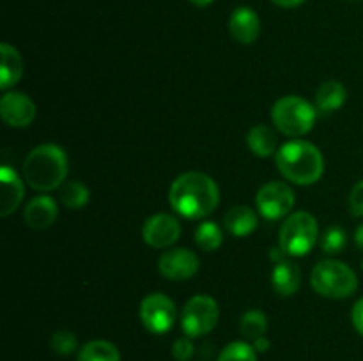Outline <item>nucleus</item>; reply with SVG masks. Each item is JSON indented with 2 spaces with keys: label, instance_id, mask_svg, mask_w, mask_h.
Listing matches in <instances>:
<instances>
[{
  "label": "nucleus",
  "instance_id": "nucleus-20",
  "mask_svg": "<svg viewBox=\"0 0 363 361\" xmlns=\"http://www.w3.org/2000/svg\"><path fill=\"white\" fill-rule=\"evenodd\" d=\"M247 144L252 154L257 158H269L279 151L275 131L266 124H255L254 127H250L247 134Z\"/></svg>",
  "mask_w": 363,
  "mask_h": 361
},
{
  "label": "nucleus",
  "instance_id": "nucleus-28",
  "mask_svg": "<svg viewBox=\"0 0 363 361\" xmlns=\"http://www.w3.org/2000/svg\"><path fill=\"white\" fill-rule=\"evenodd\" d=\"M195 353V345L191 342L190 336H181L174 342L172 345V356L176 357L177 361H188Z\"/></svg>",
  "mask_w": 363,
  "mask_h": 361
},
{
  "label": "nucleus",
  "instance_id": "nucleus-26",
  "mask_svg": "<svg viewBox=\"0 0 363 361\" xmlns=\"http://www.w3.org/2000/svg\"><path fill=\"white\" fill-rule=\"evenodd\" d=\"M347 234L340 227H330L321 237V250L328 255H337L346 248Z\"/></svg>",
  "mask_w": 363,
  "mask_h": 361
},
{
  "label": "nucleus",
  "instance_id": "nucleus-2",
  "mask_svg": "<svg viewBox=\"0 0 363 361\" xmlns=\"http://www.w3.org/2000/svg\"><path fill=\"white\" fill-rule=\"evenodd\" d=\"M69 172L66 151L55 144H43L32 149L23 161L25 183L35 191L48 193L62 186Z\"/></svg>",
  "mask_w": 363,
  "mask_h": 361
},
{
  "label": "nucleus",
  "instance_id": "nucleus-3",
  "mask_svg": "<svg viewBox=\"0 0 363 361\" xmlns=\"http://www.w3.org/2000/svg\"><path fill=\"white\" fill-rule=\"evenodd\" d=\"M275 163L284 179L298 186L315 184L325 173V158L314 144L307 140H291L279 147Z\"/></svg>",
  "mask_w": 363,
  "mask_h": 361
},
{
  "label": "nucleus",
  "instance_id": "nucleus-19",
  "mask_svg": "<svg viewBox=\"0 0 363 361\" xmlns=\"http://www.w3.org/2000/svg\"><path fill=\"white\" fill-rule=\"evenodd\" d=\"M347 99V91L340 81L328 80L315 92V108L319 113H333L342 108Z\"/></svg>",
  "mask_w": 363,
  "mask_h": 361
},
{
  "label": "nucleus",
  "instance_id": "nucleus-27",
  "mask_svg": "<svg viewBox=\"0 0 363 361\" xmlns=\"http://www.w3.org/2000/svg\"><path fill=\"white\" fill-rule=\"evenodd\" d=\"M50 347L59 356H69V354H73L78 349V338L71 331H57L52 335Z\"/></svg>",
  "mask_w": 363,
  "mask_h": 361
},
{
  "label": "nucleus",
  "instance_id": "nucleus-18",
  "mask_svg": "<svg viewBox=\"0 0 363 361\" xmlns=\"http://www.w3.org/2000/svg\"><path fill=\"white\" fill-rule=\"evenodd\" d=\"M0 57H2V66H0V88L2 91H9L23 76V59H21L20 52L14 46L7 45V42L0 45Z\"/></svg>",
  "mask_w": 363,
  "mask_h": 361
},
{
  "label": "nucleus",
  "instance_id": "nucleus-22",
  "mask_svg": "<svg viewBox=\"0 0 363 361\" xmlns=\"http://www.w3.org/2000/svg\"><path fill=\"white\" fill-rule=\"evenodd\" d=\"M240 331L247 340L261 338L268 331V317L261 310H248L240 319Z\"/></svg>",
  "mask_w": 363,
  "mask_h": 361
},
{
  "label": "nucleus",
  "instance_id": "nucleus-15",
  "mask_svg": "<svg viewBox=\"0 0 363 361\" xmlns=\"http://www.w3.org/2000/svg\"><path fill=\"white\" fill-rule=\"evenodd\" d=\"M59 216L57 202L50 195H38L23 209V219L30 229L45 230L55 223Z\"/></svg>",
  "mask_w": 363,
  "mask_h": 361
},
{
  "label": "nucleus",
  "instance_id": "nucleus-30",
  "mask_svg": "<svg viewBox=\"0 0 363 361\" xmlns=\"http://www.w3.org/2000/svg\"><path fill=\"white\" fill-rule=\"evenodd\" d=\"M351 321H353L354 329L363 336V297L354 303L353 310H351Z\"/></svg>",
  "mask_w": 363,
  "mask_h": 361
},
{
  "label": "nucleus",
  "instance_id": "nucleus-11",
  "mask_svg": "<svg viewBox=\"0 0 363 361\" xmlns=\"http://www.w3.org/2000/svg\"><path fill=\"white\" fill-rule=\"evenodd\" d=\"M181 236V223L176 216L167 214V212H160V214L151 216L145 219L144 227H142V239L145 244L156 250H167L177 243Z\"/></svg>",
  "mask_w": 363,
  "mask_h": 361
},
{
  "label": "nucleus",
  "instance_id": "nucleus-8",
  "mask_svg": "<svg viewBox=\"0 0 363 361\" xmlns=\"http://www.w3.org/2000/svg\"><path fill=\"white\" fill-rule=\"evenodd\" d=\"M138 317L149 333L165 335L174 328V322H176V303L163 292L147 294L138 308Z\"/></svg>",
  "mask_w": 363,
  "mask_h": 361
},
{
  "label": "nucleus",
  "instance_id": "nucleus-34",
  "mask_svg": "<svg viewBox=\"0 0 363 361\" xmlns=\"http://www.w3.org/2000/svg\"><path fill=\"white\" fill-rule=\"evenodd\" d=\"M354 243H357V246L363 250V223L360 227L357 229V232H354Z\"/></svg>",
  "mask_w": 363,
  "mask_h": 361
},
{
  "label": "nucleus",
  "instance_id": "nucleus-24",
  "mask_svg": "<svg viewBox=\"0 0 363 361\" xmlns=\"http://www.w3.org/2000/svg\"><path fill=\"white\" fill-rule=\"evenodd\" d=\"M60 200H62V204L67 209L78 211V209L85 207L89 204V200H91V191L80 180H69L60 190Z\"/></svg>",
  "mask_w": 363,
  "mask_h": 361
},
{
  "label": "nucleus",
  "instance_id": "nucleus-33",
  "mask_svg": "<svg viewBox=\"0 0 363 361\" xmlns=\"http://www.w3.org/2000/svg\"><path fill=\"white\" fill-rule=\"evenodd\" d=\"M269 258H272L273 262H277V264H279V262L286 260V253H284L282 248L277 246V248H273L272 251H269Z\"/></svg>",
  "mask_w": 363,
  "mask_h": 361
},
{
  "label": "nucleus",
  "instance_id": "nucleus-1",
  "mask_svg": "<svg viewBox=\"0 0 363 361\" xmlns=\"http://www.w3.org/2000/svg\"><path fill=\"white\" fill-rule=\"evenodd\" d=\"M169 202L183 218H208L220 204L218 184L208 173L184 172L170 184Z\"/></svg>",
  "mask_w": 363,
  "mask_h": 361
},
{
  "label": "nucleus",
  "instance_id": "nucleus-31",
  "mask_svg": "<svg viewBox=\"0 0 363 361\" xmlns=\"http://www.w3.org/2000/svg\"><path fill=\"white\" fill-rule=\"evenodd\" d=\"M272 2L275 4V6L284 7V9H293V7L303 6L307 0H272Z\"/></svg>",
  "mask_w": 363,
  "mask_h": 361
},
{
  "label": "nucleus",
  "instance_id": "nucleus-5",
  "mask_svg": "<svg viewBox=\"0 0 363 361\" xmlns=\"http://www.w3.org/2000/svg\"><path fill=\"white\" fill-rule=\"evenodd\" d=\"M318 108L301 96H284L273 105L272 120L286 137L298 138L311 133L318 119Z\"/></svg>",
  "mask_w": 363,
  "mask_h": 361
},
{
  "label": "nucleus",
  "instance_id": "nucleus-23",
  "mask_svg": "<svg viewBox=\"0 0 363 361\" xmlns=\"http://www.w3.org/2000/svg\"><path fill=\"white\" fill-rule=\"evenodd\" d=\"M195 243L202 251H216L223 243V230L215 222H202L195 229Z\"/></svg>",
  "mask_w": 363,
  "mask_h": 361
},
{
  "label": "nucleus",
  "instance_id": "nucleus-6",
  "mask_svg": "<svg viewBox=\"0 0 363 361\" xmlns=\"http://www.w3.org/2000/svg\"><path fill=\"white\" fill-rule=\"evenodd\" d=\"M318 237V219L311 212L296 211L284 219L279 232V246L289 257H305L315 246Z\"/></svg>",
  "mask_w": 363,
  "mask_h": 361
},
{
  "label": "nucleus",
  "instance_id": "nucleus-25",
  "mask_svg": "<svg viewBox=\"0 0 363 361\" xmlns=\"http://www.w3.org/2000/svg\"><path fill=\"white\" fill-rule=\"evenodd\" d=\"M216 361H257V350L248 342H230L223 347Z\"/></svg>",
  "mask_w": 363,
  "mask_h": 361
},
{
  "label": "nucleus",
  "instance_id": "nucleus-14",
  "mask_svg": "<svg viewBox=\"0 0 363 361\" xmlns=\"http://www.w3.org/2000/svg\"><path fill=\"white\" fill-rule=\"evenodd\" d=\"M0 186H2V193H0V216L7 218V216L13 214L20 207L25 195V186L16 170L11 168L9 165H4L0 168Z\"/></svg>",
  "mask_w": 363,
  "mask_h": 361
},
{
  "label": "nucleus",
  "instance_id": "nucleus-12",
  "mask_svg": "<svg viewBox=\"0 0 363 361\" xmlns=\"http://www.w3.org/2000/svg\"><path fill=\"white\" fill-rule=\"evenodd\" d=\"M0 117L11 127H27L35 119V103L20 91H6L0 98Z\"/></svg>",
  "mask_w": 363,
  "mask_h": 361
},
{
  "label": "nucleus",
  "instance_id": "nucleus-35",
  "mask_svg": "<svg viewBox=\"0 0 363 361\" xmlns=\"http://www.w3.org/2000/svg\"><path fill=\"white\" fill-rule=\"evenodd\" d=\"M190 2L197 7H206V6H209V4L215 2V0H190Z\"/></svg>",
  "mask_w": 363,
  "mask_h": 361
},
{
  "label": "nucleus",
  "instance_id": "nucleus-10",
  "mask_svg": "<svg viewBox=\"0 0 363 361\" xmlns=\"http://www.w3.org/2000/svg\"><path fill=\"white\" fill-rule=\"evenodd\" d=\"M201 268V260L195 251L188 248H169L158 258V269L163 278L172 282H184L194 278Z\"/></svg>",
  "mask_w": 363,
  "mask_h": 361
},
{
  "label": "nucleus",
  "instance_id": "nucleus-36",
  "mask_svg": "<svg viewBox=\"0 0 363 361\" xmlns=\"http://www.w3.org/2000/svg\"><path fill=\"white\" fill-rule=\"evenodd\" d=\"M362 269H363V260H362Z\"/></svg>",
  "mask_w": 363,
  "mask_h": 361
},
{
  "label": "nucleus",
  "instance_id": "nucleus-21",
  "mask_svg": "<svg viewBox=\"0 0 363 361\" xmlns=\"http://www.w3.org/2000/svg\"><path fill=\"white\" fill-rule=\"evenodd\" d=\"M78 361H121V353L108 340H91L80 349Z\"/></svg>",
  "mask_w": 363,
  "mask_h": 361
},
{
  "label": "nucleus",
  "instance_id": "nucleus-7",
  "mask_svg": "<svg viewBox=\"0 0 363 361\" xmlns=\"http://www.w3.org/2000/svg\"><path fill=\"white\" fill-rule=\"evenodd\" d=\"M218 317V303L211 296L197 294V296L188 299L183 311H181V328L186 336L199 338V336L208 335L216 328Z\"/></svg>",
  "mask_w": 363,
  "mask_h": 361
},
{
  "label": "nucleus",
  "instance_id": "nucleus-17",
  "mask_svg": "<svg viewBox=\"0 0 363 361\" xmlns=\"http://www.w3.org/2000/svg\"><path fill=\"white\" fill-rule=\"evenodd\" d=\"M272 285L279 296L291 297L298 292L301 285V271L294 262L282 260L273 268Z\"/></svg>",
  "mask_w": 363,
  "mask_h": 361
},
{
  "label": "nucleus",
  "instance_id": "nucleus-4",
  "mask_svg": "<svg viewBox=\"0 0 363 361\" xmlns=\"http://www.w3.org/2000/svg\"><path fill=\"white\" fill-rule=\"evenodd\" d=\"M311 285L319 296L328 299H347L358 289L357 273L346 262L326 258L312 269Z\"/></svg>",
  "mask_w": 363,
  "mask_h": 361
},
{
  "label": "nucleus",
  "instance_id": "nucleus-29",
  "mask_svg": "<svg viewBox=\"0 0 363 361\" xmlns=\"http://www.w3.org/2000/svg\"><path fill=\"white\" fill-rule=\"evenodd\" d=\"M350 211L353 216L363 218V179L358 180L350 193Z\"/></svg>",
  "mask_w": 363,
  "mask_h": 361
},
{
  "label": "nucleus",
  "instance_id": "nucleus-32",
  "mask_svg": "<svg viewBox=\"0 0 363 361\" xmlns=\"http://www.w3.org/2000/svg\"><path fill=\"white\" fill-rule=\"evenodd\" d=\"M252 345H254V349L257 350V353H266L272 343H269V340L266 338V336H261V338L254 340V342H252Z\"/></svg>",
  "mask_w": 363,
  "mask_h": 361
},
{
  "label": "nucleus",
  "instance_id": "nucleus-16",
  "mask_svg": "<svg viewBox=\"0 0 363 361\" xmlns=\"http://www.w3.org/2000/svg\"><path fill=\"white\" fill-rule=\"evenodd\" d=\"M227 232L234 237H247L252 232H255L259 227L257 212L248 205H234L227 211L223 218Z\"/></svg>",
  "mask_w": 363,
  "mask_h": 361
},
{
  "label": "nucleus",
  "instance_id": "nucleus-9",
  "mask_svg": "<svg viewBox=\"0 0 363 361\" xmlns=\"http://www.w3.org/2000/svg\"><path fill=\"white\" fill-rule=\"evenodd\" d=\"M294 191L289 184L272 180L261 186L255 195V207L264 219H280L289 214L294 207Z\"/></svg>",
  "mask_w": 363,
  "mask_h": 361
},
{
  "label": "nucleus",
  "instance_id": "nucleus-13",
  "mask_svg": "<svg viewBox=\"0 0 363 361\" xmlns=\"http://www.w3.org/2000/svg\"><path fill=\"white\" fill-rule=\"evenodd\" d=\"M230 35L241 45H252L261 34V18L252 7L240 6L230 13L229 18Z\"/></svg>",
  "mask_w": 363,
  "mask_h": 361
}]
</instances>
